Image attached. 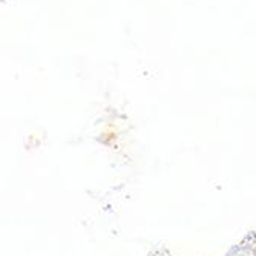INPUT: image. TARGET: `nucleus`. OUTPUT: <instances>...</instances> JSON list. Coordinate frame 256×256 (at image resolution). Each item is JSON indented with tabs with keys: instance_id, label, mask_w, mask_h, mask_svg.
Masks as SVG:
<instances>
[]
</instances>
